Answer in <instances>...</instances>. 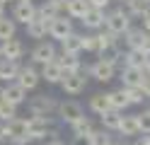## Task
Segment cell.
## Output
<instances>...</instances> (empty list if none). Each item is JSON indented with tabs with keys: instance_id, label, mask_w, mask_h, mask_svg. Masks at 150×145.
I'll return each mask as SVG.
<instances>
[{
	"instance_id": "obj_13",
	"label": "cell",
	"mask_w": 150,
	"mask_h": 145,
	"mask_svg": "<svg viewBox=\"0 0 150 145\" xmlns=\"http://www.w3.org/2000/svg\"><path fill=\"white\" fill-rule=\"evenodd\" d=\"M17 82H20L27 92H32V90H36V87H39V82H41V73L36 70L34 65H22Z\"/></svg>"
},
{
	"instance_id": "obj_18",
	"label": "cell",
	"mask_w": 150,
	"mask_h": 145,
	"mask_svg": "<svg viewBox=\"0 0 150 145\" xmlns=\"http://www.w3.org/2000/svg\"><path fill=\"white\" fill-rule=\"evenodd\" d=\"M39 73H41V80H46L49 85H61V82H63V77H65L63 68L56 63V61H53V63H49V65H44Z\"/></svg>"
},
{
	"instance_id": "obj_43",
	"label": "cell",
	"mask_w": 150,
	"mask_h": 145,
	"mask_svg": "<svg viewBox=\"0 0 150 145\" xmlns=\"http://www.w3.org/2000/svg\"><path fill=\"white\" fill-rule=\"evenodd\" d=\"M44 145H65V143H63V140H58V138H56V140H46Z\"/></svg>"
},
{
	"instance_id": "obj_53",
	"label": "cell",
	"mask_w": 150,
	"mask_h": 145,
	"mask_svg": "<svg viewBox=\"0 0 150 145\" xmlns=\"http://www.w3.org/2000/svg\"><path fill=\"white\" fill-rule=\"evenodd\" d=\"M148 3H150V0H148Z\"/></svg>"
},
{
	"instance_id": "obj_6",
	"label": "cell",
	"mask_w": 150,
	"mask_h": 145,
	"mask_svg": "<svg viewBox=\"0 0 150 145\" xmlns=\"http://www.w3.org/2000/svg\"><path fill=\"white\" fill-rule=\"evenodd\" d=\"M82 116H85V111H82V106L75 102V99H65V102L58 104V119H61L63 123L73 126L75 121H80Z\"/></svg>"
},
{
	"instance_id": "obj_16",
	"label": "cell",
	"mask_w": 150,
	"mask_h": 145,
	"mask_svg": "<svg viewBox=\"0 0 150 145\" xmlns=\"http://www.w3.org/2000/svg\"><path fill=\"white\" fill-rule=\"evenodd\" d=\"M20 70H22L20 61H5V58L0 61V80L3 82H17Z\"/></svg>"
},
{
	"instance_id": "obj_48",
	"label": "cell",
	"mask_w": 150,
	"mask_h": 145,
	"mask_svg": "<svg viewBox=\"0 0 150 145\" xmlns=\"http://www.w3.org/2000/svg\"><path fill=\"white\" fill-rule=\"evenodd\" d=\"M5 102V97H3V90H0V104H3Z\"/></svg>"
},
{
	"instance_id": "obj_49",
	"label": "cell",
	"mask_w": 150,
	"mask_h": 145,
	"mask_svg": "<svg viewBox=\"0 0 150 145\" xmlns=\"http://www.w3.org/2000/svg\"><path fill=\"white\" fill-rule=\"evenodd\" d=\"M17 3H32V0H17Z\"/></svg>"
},
{
	"instance_id": "obj_4",
	"label": "cell",
	"mask_w": 150,
	"mask_h": 145,
	"mask_svg": "<svg viewBox=\"0 0 150 145\" xmlns=\"http://www.w3.org/2000/svg\"><path fill=\"white\" fill-rule=\"evenodd\" d=\"M56 58H58V51H56V46L51 41H39L34 46V51H32V63L34 65H41V68L53 63Z\"/></svg>"
},
{
	"instance_id": "obj_11",
	"label": "cell",
	"mask_w": 150,
	"mask_h": 145,
	"mask_svg": "<svg viewBox=\"0 0 150 145\" xmlns=\"http://www.w3.org/2000/svg\"><path fill=\"white\" fill-rule=\"evenodd\" d=\"M119 80H121V85H124V90H136V87H143L145 73L138 70V68H121Z\"/></svg>"
},
{
	"instance_id": "obj_20",
	"label": "cell",
	"mask_w": 150,
	"mask_h": 145,
	"mask_svg": "<svg viewBox=\"0 0 150 145\" xmlns=\"http://www.w3.org/2000/svg\"><path fill=\"white\" fill-rule=\"evenodd\" d=\"M61 46H63V48H61L63 53H75V56H80V51H85V34L73 32Z\"/></svg>"
},
{
	"instance_id": "obj_33",
	"label": "cell",
	"mask_w": 150,
	"mask_h": 145,
	"mask_svg": "<svg viewBox=\"0 0 150 145\" xmlns=\"http://www.w3.org/2000/svg\"><path fill=\"white\" fill-rule=\"evenodd\" d=\"M111 143V135H109V131H104V128H95L90 133V145H109Z\"/></svg>"
},
{
	"instance_id": "obj_45",
	"label": "cell",
	"mask_w": 150,
	"mask_h": 145,
	"mask_svg": "<svg viewBox=\"0 0 150 145\" xmlns=\"http://www.w3.org/2000/svg\"><path fill=\"white\" fill-rule=\"evenodd\" d=\"M3 17H5V5L0 3V19H3Z\"/></svg>"
},
{
	"instance_id": "obj_19",
	"label": "cell",
	"mask_w": 150,
	"mask_h": 145,
	"mask_svg": "<svg viewBox=\"0 0 150 145\" xmlns=\"http://www.w3.org/2000/svg\"><path fill=\"white\" fill-rule=\"evenodd\" d=\"M90 12V3L87 0H65V15H68L70 19H80L85 17Z\"/></svg>"
},
{
	"instance_id": "obj_40",
	"label": "cell",
	"mask_w": 150,
	"mask_h": 145,
	"mask_svg": "<svg viewBox=\"0 0 150 145\" xmlns=\"http://www.w3.org/2000/svg\"><path fill=\"white\" fill-rule=\"evenodd\" d=\"M140 27H143V32H145V34H150V12H148L143 19H140Z\"/></svg>"
},
{
	"instance_id": "obj_37",
	"label": "cell",
	"mask_w": 150,
	"mask_h": 145,
	"mask_svg": "<svg viewBox=\"0 0 150 145\" xmlns=\"http://www.w3.org/2000/svg\"><path fill=\"white\" fill-rule=\"evenodd\" d=\"M87 3H90V7H92V10H102V12H104V10L109 7L111 0H87Z\"/></svg>"
},
{
	"instance_id": "obj_23",
	"label": "cell",
	"mask_w": 150,
	"mask_h": 145,
	"mask_svg": "<svg viewBox=\"0 0 150 145\" xmlns=\"http://www.w3.org/2000/svg\"><path fill=\"white\" fill-rule=\"evenodd\" d=\"M49 29H51V22H46V19H41L36 15V19H32L27 24V34H29V39H46Z\"/></svg>"
},
{
	"instance_id": "obj_47",
	"label": "cell",
	"mask_w": 150,
	"mask_h": 145,
	"mask_svg": "<svg viewBox=\"0 0 150 145\" xmlns=\"http://www.w3.org/2000/svg\"><path fill=\"white\" fill-rule=\"evenodd\" d=\"M109 145H124V143H119V140H111V143H109Z\"/></svg>"
},
{
	"instance_id": "obj_22",
	"label": "cell",
	"mask_w": 150,
	"mask_h": 145,
	"mask_svg": "<svg viewBox=\"0 0 150 145\" xmlns=\"http://www.w3.org/2000/svg\"><path fill=\"white\" fill-rule=\"evenodd\" d=\"M104 22H107V12H102V10H92L90 7V12L82 17V27L85 29H104Z\"/></svg>"
},
{
	"instance_id": "obj_25",
	"label": "cell",
	"mask_w": 150,
	"mask_h": 145,
	"mask_svg": "<svg viewBox=\"0 0 150 145\" xmlns=\"http://www.w3.org/2000/svg\"><path fill=\"white\" fill-rule=\"evenodd\" d=\"M150 58L143 51H126L124 53V68H138V70H145Z\"/></svg>"
},
{
	"instance_id": "obj_27",
	"label": "cell",
	"mask_w": 150,
	"mask_h": 145,
	"mask_svg": "<svg viewBox=\"0 0 150 145\" xmlns=\"http://www.w3.org/2000/svg\"><path fill=\"white\" fill-rule=\"evenodd\" d=\"M90 109L95 111L97 116H102V114H107V111H111L109 97H107L104 92H97V94H92V97H90Z\"/></svg>"
},
{
	"instance_id": "obj_7",
	"label": "cell",
	"mask_w": 150,
	"mask_h": 145,
	"mask_svg": "<svg viewBox=\"0 0 150 145\" xmlns=\"http://www.w3.org/2000/svg\"><path fill=\"white\" fill-rule=\"evenodd\" d=\"M85 87H87L85 73H68V75L63 77V82H61V90H63L65 94H70V97L85 92Z\"/></svg>"
},
{
	"instance_id": "obj_17",
	"label": "cell",
	"mask_w": 150,
	"mask_h": 145,
	"mask_svg": "<svg viewBox=\"0 0 150 145\" xmlns=\"http://www.w3.org/2000/svg\"><path fill=\"white\" fill-rule=\"evenodd\" d=\"M56 63H58L61 68H63V73L68 75V73H82L80 68H82V63H80V56H75V53H58V58H56Z\"/></svg>"
},
{
	"instance_id": "obj_8",
	"label": "cell",
	"mask_w": 150,
	"mask_h": 145,
	"mask_svg": "<svg viewBox=\"0 0 150 145\" xmlns=\"http://www.w3.org/2000/svg\"><path fill=\"white\" fill-rule=\"evenodd\" d=\"M70 34H73V19L68 15H63V17H58V19L51 22V29H49V36L51 39H56V41L63 44Z\"/></svg>"
},
{
	"instance_id": "obj_42",
	"label": "cell",
	"mask_w": 150,
	"mask_h": 145,
	"mask_svg": "<svg viewBox=\"0 0 150 145\" xmlns=\"http://www.w3.org/2000/svg\"><path fill=\"white\" fill-rule=\"evenodd\" d=\"M143 92H145V97H150V77L145 75V80H143Z\"/></svg>"
},
{
	"instance_id": "obj_41",
	"label": "cell",
	"mask_w": 150,
	"mask_h": 145,
	"mask_svg": "<svg viewBox=\"0 0 150 145\" xmlns=\"http://www.w3.org/2000/svg\"><path fill=\"white\" fill-rule=\"evenodd\" d=\"M133 145H150V135H140V138H136Z\"/></svg>"
},
{
	"instance_id": "obj_15",
	"label": "cell",
	"mask_w": 150,
	"mask_h": 145,
	"mask_svg": "<svg viewBox=\"0 0 150 145\" xmlns=\"http://www.w3.org/2000/svg\"><path fill=\"white\" fill-rule=\"evenodd\" d=\"M0 51H3V58L5 61H20L24 56V44L20 39H10V41L0 44Z\"/></svg>"
},
{
	"instance_id": "obj_36",
	"label": "cell",
	"mask_w": 150,
	"mask_h": 145,
	"mask_svg": "<svg viewBox=\"0 0 150 145\" xmlns=\"http://www.w3.org/2000/svg\"><path fill=\"white\" fill-rule=\"evenodd\" d=\"M85 51L99 53V39H97V34H85Z\"/></svg>"
},
{
	"instance_id": "obj_10",
	"label": "cell",
	"mask_w": 150,
	"mask_h": 145,
	"mask_svg": "<svg viewBox=\"0 0 150 145\" xmlns=\"http://www.w3.org/2000/svg\"><path fill=\"white\" fill-rule=\"evenodd\" d=\"M63 15H65V0H46L39 7V17L46 19V22H53Z\"/></svg>"
},
{
	"instance_id": "obj_5",
	"label": "cell",
	"mask_w": 150,
	"mask_h": 145,
	"mask_svg": "<svg viewBox=\"0 0 150 145\" xmlns=\"http://www.w3.org/2000/svg\"><path fill=\"white\" fill-rule=\"evenodd\" d=\"M29 135H32V140H44L46 135H51V140H56L58 131L51 126V119H34V116H29Z\"/></svg>"
},
{
	"instance_id": "obj_14",
	"label": "cell",
	"mask_w": 150,
	"mask_h": 145,
	"mask_svg": "<svg viewBox=\"0 0 150 145\" xmlns=\"http://www.w3.org/2000/svg\"><path fill=\"white\" fill-rule=\"evenodd\" d=\"M3 97H5V102L20 106V104L27 102V90H24L20 82H7V85L3 87Z\"/></svg>"
},
{
	"instance_id": "obj_30",
	"label": "cell",
	"mask_w": 150,
	"mask_h": 145,
	"mask_svg": "<svg viewBox=\"0 0 150 145\" xmlns=\"http://www.w3.org/2000/svg\"><path fill=\"white\" fill-rule=\"evenodd\" d=\"M15 34H17V22H15V19L3 17V19H0V44L15 39Z\"/></svg>"
},
{
	"instance_id": "obj_28",
	"label": "cell",
	"mask_w": 150,
	"mask_h": 145,
	"mask_svg": "<svg viewBox=\"0 0 150 145\" xmlns=\"http://www.w3.org/2000/svg\"><path fill=\"white\" fill-rule=\"evenodd\" d=\"M124 7H126V12L131 15V19H133V17L143 19L150 12V3H148V0H131V3H126Z\"/></svg>"
},
{
	"instance_id": "obj_31",
	"label": "cell",
	"mask_w": 150,
	"mask_h": 145,
	"mask_svg": "<svg viewBox=\"0 0 150 145\" xmlns=\"http://www.w3.org/2000/svg\"><path fill=\"white\" fill-rule=\"evenodd\" d=\"M70 131H73V135H90L92 131H95V126H92V119H90V116H82L80 121H75V123L70 126Z\"/></svg>"
},
{
	"instance_id": "obj_35",
	"label": "cell",
	"mask_w": 150,
	"mask_h": 145,
	"mask_svg": "<svg viewBox=\"0 0 150 145\" xmlns=\"http://www.w3.org/2000/svg\"><path fill=\"white\" fill-rule=\"evenodd\" d=\"M126 97H128V104H143L145 92L143 87H136V90H126Z\"/></svg>"
},
{
	"instance_id": "obj_26",
	"label": "cell",
	"mask_w": 150,
	"mask_h": 145,
	"mask_svg": "<svg viewBox=\"0 0 150 145\" xmlns=\"http://www.w3.org/2000/svg\"><path fill=\"white\" fill-rule=\"evenodd\" d=\"M107 97H109V104H111V109H114V111H121V114H124V109H128V106H131L124 87H121V90H111V92H107Z\"/></svg>"
},
{
	"instance_id": "obj_39",
	"label": "cell",
	"mask_w": 150,
	"mask_h": 145,
	"mask_svg": "<svg viewBox=\"0 0 150 145\" xmlns=\"http://www.w3.org/2000/svg\"><path fill=\"white\" fill-rule=\"evenodd\" d=\"M138 51H143V53L150 58V34H145V41H143V46H140Z\"/></svg>"
},
{
	"instance_id": "obj_21",
	"label": "cell",
	"mask_w": 150,
	"mask_h": 145,
	"mask_svg": "<svg viewBox=\"0 0 150 145\" xmlns=\"http://www.w3.org/2000/svg\"><path fill=\"white\" fill-rule=\"evenodd\" d=\"M145 41V32H143V27H131L128 32L124 34V44L128 46V51H138L140 46H143Z\"/></svg>"
},
{
	"instance_id": "obj_9",
	"label": "cell",
	"mask_w": 150,
	"mask_h": 145,
	"mask_svg": "<svg viewBox=\"0 0 150 145\" xmlns=\"http://www.w3.org/2000/svg\"><path fill=\"white\" fill-rule=\"evenodd\" d=\"M90 77H95L97 82H111L116 77V68L109 65V63H102V61H95L87 70H85Z\"/></svg>"
},
{
	"instance_id": "obj_3",
	"label": "cell",
	"mask_w": 150,
	"mask_h": 145,
	"mask_svg": "<svg viewBox=\"0 0 150 145\" xmlns=\"http://www.w3.org/2000/svg\"><path fill=\"white\" fill-rule=\"evenodd\" d=\"M131 27L133 24H131V15L126 12V7H116V10H111V12H107L104 29L111 32L114 36H124Z\"/></svg>"
},
{
	"instance_id": "obj_51",
	"label": "cell",
	"mask_w": 150,
	"mask_h": 145,
	"mask_svg": "<svg viewBox=\"0 0 150 145\" xmlns=\"http://www.w3.org/2000/svg\"><path fill=\"white\" fill-rule=\"evenodd\" d=\"M119 3H124V5H126V3H131V0H119Z\"/></svg>"
},
{
	"instance_id": "obj_34",
	"label": "cell",
	"mask_w": 150,
	"mask_h": 145,
	"mask_svg": "<svg viewBox=\"0 0 150 145\" xmlns=\"http://www.w3.org/2000/svg\"><path fill=\"white\" fill-rule=\"evenodd\" d=\"M138 123H140V133L150 135V109H143L138 114Z\"/></svg>"
},
{
	"instance_id": "obj_29",
	"label": "cell",
	"mask_w": 150,
	"mask_h": 145,
	"mask_svg": "<svg viewBox=\"0 0 150 145\" xmlns=\"http://www.w3.org/2000/svg\"><path fill=\"white\" fill-rule=\"evenodd\" d=\"M121 116H124V114H121V111H114V109L107 111V114H102V116H99V119H102V128H104V131H119Z\"/></svg>"
},
{
	"instance_id": "obj_50",
	"label": "cell",
	"mask_w": 150,
	"mask_h": 145,
	"mask_svg": "<svg viewBox=\"0 0 150 145\" xmlns=\"http://www.w3.org/2000/svg\"><path fill=\"white\" fill-rule=\"evenodd\" d=\"M0 3H3V5H5V3H12V0H0Z\"/></svg>"
},
{
	"instance_id": "obj_24",
	"label": "cell",
	"mask_w": 150,
	"mask_h": 145,
	"mask_svg": "<svg viewBox=\"0 0 150 145\" xmlns=\"http://www.w3.org/2000/svg\"><path fill=\"white\" fill-rule=\"evenodd\" d=\"M121 135H138L140 133V123H138V114H124L121 116V126H119Z\"/></svg>"
},
{
	"instance_id": "obj_52",
	"label": "cell",
	"mask_w": 150,
	"mask_h": 145,
	"mask_svg": "<svg viewBox=\"0 0 150 145\" xmlns=\"http://www.w3.org/2000/svg\"><path fill=\"white\" fill-rule=\"evenodd\" d=\"M0 61H3V51H0Z\"/></svg>"
},
{
	"instance_id": "obj_2",
	"label": "cell",
	"mask_w": 150,
	"mask_h": 145,
	"mask_svg": "<svg viewBox=\"0 0 150 145\" xmlns=\"http://www.w3.org/2000/svg\"><path fill=\"white\" fill-rule=\"evenodd\" d=\"M58 104L51 94H36L29 99V114L34 119H51L53 114H58Z\"/></svg>"
},
{
	"instance_id": "obj_32",
	"label": "cell",
	"mask_w": 150,
	"mask_h": 145,
	"mask_svg": "<svg viewBox=\"0 0 150 145\" xmlns=\"http://www.w3.org/2000/svg\"><path fill=\"white\" fill-rule=\"evenodd\" d=\"M12 119H17V106L10 102H3L0 104V123H10Z\"/></svg>"
},
{
	"instance_id": "obj_38",
	"label": "cell",
	"mask_w": 150,
	"mask_h": 145,
	"mask_svg": "<svg viewBox=\"0 0 150 145\" xmlns=\"http://www.w3.org/2000/svg\"><path fill=\"white\" fill-rule=\"evenodd\" d=\"M70 145H90V135H73Z\"/></svg>"
},
{
	"instance_id": "obj_12",
	"label": "cell",
	"mask_w": 150,
	"mask_h": 145,
	"mask_svg": "<svg viewBox=\"0 0 150 145\" xmlns=\"http://www.w3.org/2000/svg\"><path fill=\"white\" fill-rule=\"evenodd\" d=\"M36 15H39V7H34V3H15V7H12V19L24 27L32 19H36Z\"/></svg>"
},
{
	"instance_id": "obj_44",
	"label": "cell",
	"mask_w": 150,
	"mask_h": 145,
	"mask_svg": "<svg viewBox=\"0 0 150 145\" xmlns=\"http://www.w3.org/2000/svg\"><path fill=\"white\" fill-rule=\"evenodd\" d=\"M3 140H5V131H3V123H0V145H3Z\"/></svg>"
},
{
	"instance_id": "obj_46",
	"label": "cell",
	"mask_w": 150,
	"mask_h": 145,
	"mask_svg": "<svg viewBox=\"0 0 150 145\" xmlns=\"http://www.w3.org/2000/svg\"><path fill=\"white\" fill-rule=\"evenodd\" d=\"M143 73H145V75L150 77V61H148V65H145V70H143Z\"/></svg>"
},
{
	"instance_id": "obj_1",
	"label": "cell",
	"mask_w": 150,
	"mask_h": 145,
	"mask_svg": "<svg viewBox=\"0 0 150 145\" xmlns=\"http://www.w3.org/2000/svg\"><path fill=\"white\" fill-rule=\"evenodd\" d=\"M5 131V140L10 145H29L32 135H29V119H12L10 123H3Z\"/></svg>"
}]
</instances>
